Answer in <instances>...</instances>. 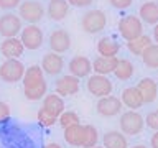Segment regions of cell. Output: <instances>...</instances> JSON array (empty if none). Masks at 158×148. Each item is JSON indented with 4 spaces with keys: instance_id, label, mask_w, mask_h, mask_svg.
Listing matches in <instances>:
<instances>
[{
    "instance_id": "11",
    "label": "cell",
    "mask_w": 158,
    "mask_h": 148,
    "mask_svg": "<svg viewBox=\"0 0 158 148\" xmlns=\"http://www.w3.org/2000/svg\"><path fill=\"white\" fill-rule=\"evenodd\" d=\"M69 74L77 79L82 77H89L92 72V61L86 56H74L68 64Z\"/></svg>"
},
{
    "instance_id": "28",
    "label": "cell",
    "mask_w": 158,
    "mask_h": 148,
    "mask_svg": "<svg viewBox=\"0 0 158 148\" xmlns=\"http://www.w3.org/2000/svg\"><path fill=\"white\" fill-rule=\"evenodd\" d=\"M46 92H48V82L46 81L40 82L38 86H35L31 89H23V94L28 101H40V99H43L46 96Z\"/></svg>"
},
{
    "instance_id": "37",
    "label": "cell",
    "mask_w": 158,
    "mask_h": 148,
    "mask_svg": "<svg viewBox=\"0 0 158 148\" xmlns=\"http://www.w3.org/2000/svg\"><path fill=\"white\" fill-rule=\"evenodd\" d=\"M150 145L152 148H158V130L152 135V140H150Z\"/></svg>"
},
{
    "instance_id": "25",
    "label": "cell",
    "mask_w": 158,
    "mask_h": 148,
    "mask_svg": "<svg viewBox=\"0 0 158 148\" xmlns=\"http://www.w3.org/2000/svg\"><path fill=\"white\" fill-rule=\"evenodd\" d=\"M152 43H153V41H152V38L148 36V35H142V36H138V38H135V39L127 41L125 46H127V49H128L132 54H135V56H142V53L145 51V49L150 46Z\"/></svg>"
},
{
    "instance_id": "9",
    "label": "cell",
    "mask_w": 158,
    "mask_h": 148,
    "mask_svg": "<svg viewBox=\"0 0 158 148\" xmlns=\"http://www.w3.org/2000/svg\"><path fill=\"white\" fill-rule=\"evenodd\" d=\"M48 44H49V49L53 53L63 54L71 48V35L64 28H54L51 31V35H49Z\"/></svg>"
},
{
    "instance_id": "8",
    "label": "cell",
    "mask_w": 158,
    "mask_h": 148,
    "mask_svg": "<svg viewBox=\"0 0 158 148\" xmlns=\"http://www.w3.org/2000/svg\"><path fill=\"white\" fill-rule=\"evenodd\" d=\"M23 28V22L18 15L13 12H7L0 17V36L3 38H15L20 35Z\"/></svg>"
},
{
    "instance_id": "4",
    "label": "cell",
    "mask_w": 158,
    "mask_h": 148,
    "mask_svg": "<svg viewBox=\"0 0 158 148\" xmlns=\"http://www.w3.org/2000/svg\"><path fill=\"white\" fill-rule=\"evenodd\" d=\"M25 64L20 59H5L0 64V79L7 84H15L23 79Z\"/></svg>"
},
{
    "instance_id": "27",
    "label": "cell",
    "mask_w": 158,
    "mask_h": 148,
    "mask_svg": "<svg viewBox=\"0 0 158 148\" xmlns=\"http://www.w3.org/2000/svg\"><path fill=\"white\" fill-rule=\"evenodd\" d=\"M142 61L148 69H158V44L152 43L142 53Z\"/></svg>"
},
{
    "instance_id": "20",
    "label": "cell",
    "mask_w": 158,
    "mask_h": 148,
    "mask_svg": "<svg viewBox=\"0 0 158 148\" xmlns=\"http://www.w3.org/2000/svg\"><path fill=\"white\" fill-rule=\"evenodd\" d=\"M22 81H23V89H31L35 86H38L40 82H43L44 81V72H43L41 66L33 64V66L27 68Z\"/></svg>"
},
{
    "instance_id": "10",
    "label": "cell",
    "mask_w": 158,
    "mask_h": 148,
    "mask_svg": "<svg viewBox=\"0 0 158 148\" xmlns=\"http://www.w3.org/2000/svg\"><path fill=\"white\" fill-rule=\"evenodd\" d=\"M96 109L102 117H115L122 110V101L117 96H106L97 101Z\"/></svg>"
},
{
    "instance_id": "36",
    "label": "cell",
    "mask_w": 158,
    "mask_h": 148,
    "mask_svg": "<svg viewBox=\"0 0 158 148\" xmlns=\"http://www.w3.org/2000/svg\"><path fill=\"white\" fill-rule=\"evenodd\" d=\"M8 117H10V107H8V104H5V102L0 101V122L7 120Z\"/></svg>"
},
{
    "instance_id": "16",
    "label": "cell",
    "mask_w": 158,
    "mask_h": 148,
    "mask_svg": "<svg viewBox=\"0 0 158 148\" xmlns=\"http://www.w3.org/2000/svg\"><path fill=\"white\" fill-rule=\"evenodd\" d=\"M63 130H64V140H66L68 145L76 146V148H82L84 138H86V130H84L82 123H76V125L63 128Z\"/></svg>"
},
{
    "instance_id": "15",
    "label": "cell",
    "mask_w": 158,
    "mask_h": 148,
    "mask_svg": "<svg viewBox=\"0 0 158 148\" xmlns=\"http://www.w3.org/2000/svg\"><path fill=\"white\" fill-rule=\"evenodd\" d=\"M137 91L140 92L143 104H152L158 96V84L152 77H142L137 84Z\"/></svg>"
},
{
    "instance_id": "1",
    "label": "cell",
    "mask_w": 158,
    "mask_h": 148,
    "mask_svg": "<svg viewBox=\"0 0 158 148\" xmlns=\"http://www.w3.org/2000/svg\"><path fill=\"white\" fill-rule=\"evenodd\" d=\"M18 17L28 25H36L44 17V7L38 0H22L18 5Z\"/></svg>"
},
{
    "instance_id": "32",
    "label": "cell",
    "mask_w": 158,
    "mask_h": 148,
    "mask_svg": "<svg viewBox=\"0 0 158 148\" xmlns=\"http://www.w3.org/2000/svg\"><path fill=\"white\" fill-rule=\"evenodd\" d=\"M145 123H147L148 128H152V130H155V132L158 130V109H156V110H152V112L147 113Z\"/></svg>"
},
{
    "instance_id": "17",
    "label": "cell",
    "mask_w": 158,
    "mask_h": 148,
    "mask_svg": "<svg viewBox=\"0 0 158 148\" xmlns=\"http://www.w3.org/2000/svg\"><path fill=\"white\" fill-rule=\"evenodd\" d=\"M138 18L142 22H145L147 25H152L155 27L158 23V3L153 2V0H147L140 5L138 8Z\"/></svg>"
},
{
    "instance_id": "21",
    "label": "cell",
    "mask_w": 158,
    "mask_h": 148,
    "mask_svg": "<svg viewBox=\"0 0 158 148\" xmlns=\"http://www.w3.org/2000/svg\"><path fill=\"white\" fill-rule=\"evenodd\" d=\"M102 146L104 148H128L127 137L118 130L106 132L102 137Z\"/></svg>"
},
{
    "instance_id": "14",
    "label": "cell",
    "mask_w": 158,
    "mask_h": 148,
    "mask_svg": "<svg viewBox=\"0 0 158 148\" xmlns=\"http://www.w3.org/2000/svg\"><path fill=\"white\" fill-rule=\"evenodd\" d=\"M0 53L5 59H18L25 53V46L20 41V38H3V41L0 43Z\"/></svg>"
},
{
    "instance_id": "18",
    "label": "cell",
    "mask_w": 158,
    "mask_h": 148,
    "mask_svg": "<svg viewBox=\"0 0 158 148\" xmlns=\"http://www.w3.org/2000/svg\"><path fill=\"white\" fill-rule=\"evenodd\" d=\"M46 12L53 22H63L69 13V3L66 0H49Z\"/></svg>"
},
{
    "instance_id": "29",
    "label": "cell",
    "mask_w": 158,
    "mask_h": 148,
    "mask_svg": "<svg viewBox=\"0 0 158 148\" xmlns=\"http://www.w3.org/2000/svg\"><path fill=\"white\" fill-rule=\"evenodd\" d=\"M84 130H86V138H84L82 148H94L97 146L99 142V132L94 125H84Z\"/></svg>"
},
{
    "instance_id": "19",
    "label": "cell",
    "mask_w": 158,
    "mask_h": 148,
    "mask_svg": "<svg viewBox=\"0 0 158 148\" xmlns=\"http://www.w3.org/2000/svg\"><path fill=\"white\" fill-rule=\"evenodd\" d=\"M117 63H118V58L117 56H114V58L97 56L92 61V71L96 72V74H101V76H109V74L114 72Z\"/></svg>"
},
{
    "instance_id": "22",
    "label": "cell",
    "mask_w": 158,
    "mask_h": 148,
    "mask_svg": "<svg viewBox=\"0 0 158 148\" xmlns=\"http://www.w3.org/2000/svg\"><path fill=\"white\" fill-rule=\"evenodd\" d=\"M120 101H122V105H127L130 110H137V109L143 105V99L140 92L137 91V87H125L122 91Z\"/></svg>"
},
{
    "instance_id": "34",
    "label": "cell",
    "mask_w": 158,
    "mask_h": 148,
    "mask_svg": "<svg viewBox=\"0 0 158 148\" xmlns=\"http://www.w3.org/2000/svg\"><path fill=\"white\" fill-rule=\"evenodd\" d=\"M109 3L117 10H125L128 7H132L133 0H109Z\"/></svg>"
},
{
    "instance_id": "33",
    "label": "cell",
    "mask_w": 158,
    "mask_h": 148,
    "mask_svg": "<svg viewBox=\"0 0 158 148\" xmlns=\"http://www.w3.org/2000/svg\"><path fill=\"white\" fill-rule=\"evenodd\" d=\"M20 3H22V0H0V8L10 12V10L18 8Z\"/></svg>"
},
{
    "instance_id": "26",
    "label": "cell",
    "mask_w": 158,
    "mask_h": 148,
    "mask_svg": "<svg viewBox=\"0 0 158 148\" xmlns=\"http://www.w3.org/2000/svg\"><path fill=\"white\" fill-rule=\"evenodd\" d=\"M133 72H135V66L132 64V61L123 58V59H118V63H117V66H115L112 74L117 79H120V81H128L133 76Z\"/></svg>"
},
{
    "instance_id": "2",
    "label": "cell",
    "mask_w": 158,
    "mask_h": 148,
    "mask_svg": "<svg viewBox=\"0 0 158 148\" xmlns=\"http://www.w3.org/2000/svg\"><path fill=\"white\" fill-rule=\"evenodd\" d=\"M106 25H107V17H106V13L99 8L87 10L81 18V28L89 35L101 33L102 30L106 28Z\"/></svg>"
},
{
    "instance_id": "40",
    "label": "cell",
    "mask_w": 158,
    "mask_h": 148,
    "mask_svg": "<svg viewBox=\"0 0 158 148\" xmlns=\"http://www.w3.org/2000/svg\"><path fill=\"white\" fill-rule=\"evenodd\" d=\"M128 148H147L145 145H133V146H128Z\"/></svg>"
},
{
    "instance_id": "42",
    "label": "cell",
    "mask_w": 158,
    "mask_h": 148,
    "mask_svg": "<svg viewBox=\"0 0 158 148\" xmlns=\"http://www.w3.org/2000/svg\"><path fill=\"white\" fill-rule=\"evenodd\" d=\"M153 2H155V0H153Z\"/></svg>"
},
{
    "instance_id": "41",
    "label": "cell",
    "mask_w": 158,
    "mask_h": 148,
    "mask_svg": "<svg viewBox=\"0 0 158 148\" xmlns=\"http://www.w3.org/2000/svg\"><path fill=\"white\" fill-rule=\"evenodd\" d=\"M94 148H104V146H94Z\"/></svg>"
},
{
    "instance_id": "5",
    "label": "cell",
    "mask_w": 158,
    "mask_h": 148,
    "mask_svg": "<svg viewBox=\"0 0 158 148\" xmlns=\"http://www.w3.org/2000/svg\"><path fill=\"white\" fill-rule=\"evenodd\" d=\"M118 33L125 41L135 39L143 35V22L135 15H125L118 22Z\"/></svg>"
},
{
    "instance_id": "24",
    "label": "cell",
    "mask_w": 158,
    "mask_h": 148,
    "mask_svg": "<svg viewBox=\"0 0 158 148\" xmlns=\"http://www.w3.org/2000/svg\"><path fill=\"white\" fill-rule=\"evenodd\" d=\"M118 51H120V44H118L115 39L104 36L97 41V53L99 56H106V58H114L117 56Z\"/></svg>"
},
{
    "instance_id": "7",
    "label": "cell",
    "mask_w": 158,
    "mask_h": 148,
    "mask_svg": "<svg viewBox=\"0 0 158 148\" xmlns=\"http://www.w3.org/2000/svg\"><path fill=\"white\" fill-rule=\"evenodd\" d=\"M86 87L89 94H92L94 97L101 99L106 96H110L112 92V81L107 76H101V74H94V76H89L86 81Z\"/></svg>"
},
{
    "instance_id": "30",
    "label": "cell",
    "mask_w": 158,
    "mask_h": 148,
    "mask_svg": "<svg viewBox=\"0 0 158 148\" xmlns=\"http://www.w3.org/2000/svg\"><path fill=\"white\" fill-rule=\"evenodd\" d=\"M58 123L61 125L63 128H68L71 125H76V123H81V118L76 112H71V110H64L61 115L58 117Z\"/></svg>"
},
{
    "instance_id": "38",
    "label": "cell",
    "mask_w": 158,
    "mask_h": 148,
    "mask_svg": "<svg viewBox=\"0 0 158 148\" xmlns=\"http://www.w3.org/2000/svg\"><path fill=\"white\" fill-rule=\"evenodd\" d=\"M153 39L156 41V44H158V23L153 27Z\"/></svg>"
},
{
    "instance_id": "31",
    "label": "cell",
    "mask_w": 158,
    "mask_h": 148,
    "mask_svg": "<svg viewBox=\"0 0 158 148\" xmlns=\"http://www.w3.org/2000/svg\"><path fill=\"white\" fill-rule=\"evenodd\" d=\"M36 117H38V122H40V125H43V127H53L54 123L58 122V117H54L51 112H48L46 109H43V107L38 110Z\"/></svg>"
},
{
    "instance_id": "35",
    "label": "cell",
    "mask_w": 158,
    "mask_h": 148,
    "mask_svg": "<svg viewBox=\"0 0 158 148\" xmlns=\"http://www.w3.org/2000/svg\"><path fill=\"white\" fill-rule=\"evenodd\" d=\"M69 3V7H76V8H84V7H89L92 5L94 0H66Z\"/></svg>"
},
{
    "instance_id": "39",
    "label": "cell",
    "mask_w": 158,
    "mask_h": 148,
    "mask_svg": "<svg viewBox=\"0 0 158 148\" xmlns=\"http://www.w3.org/2000/svg\"><path fill=\"white\" fill-rule=\"evenodd\" d=\"M44 148H63V146L58 145V143H48V145H44Z\"/></svg>"
},
{
    "instance_id": "13",
    "label": "cell",
    "mask_w": 158,
    "mask_h": 148,
    "mask_svg": "<svg viewBox=\"0 0 158 148\" xmlns=\"http://www.w3.org/2000/svg\"><path fill=\"white\" fill-rule=\"evenodd\" d=\"M54 91L59 97H68V96H74V94L79 92V79L71 76V74H66V76H61L54 84Z\"/></svg>"
},
{
    "instance_id": "6",
    "label": "cell",
    "mask_w": 158,
    "mask_h": 148,
    "mask_svg": "<svg viewBox=\"0 0 158 148\" xmlns=\"http://www.w3.org/2000/svg\"><path fill=\"white\" fill-rule=\"evenodd\" d=\"M20 41L23 43L25 49L28 51H36L43 46L44 41V35L43 30L38 27V25H27V27L22 28L20 31Z\"/></svg>"
},
{
    "instance_id": "43",
    "label": "cell",
    "mask_w": 158,
    "mask_h": 148,
    "mask_svg": "<svg viewBox=\"0 0 158 148\" xmlns=\"http://www.w3.org/2000/svg\"><path fill=\"white\" fill-rule=\"evenodd\" d=\"M48 2H49V0H48Z\"/></svg>"
},
{
    "instance_id": "3",
    "label": "cell",
    "mask_w": 158,
    "mask_h": 148,
    "mask_svg": "<svg viewBox=\"0 0 158 148\" xmlns=\"http://www.w3.org/2000/svg\"><path fill=\"white\" fill-rule=\"evenodd\" d=\"M120 130L123 135H138L145 127V118L137 110H127L120 115Z\"/></svg>"
},
{
    "instance_id": "23",
    "label": "cell",
    "mask_w": 158,
    "mask_h": 148,
    "mask_svg": "<svg viewBox=\"0 0 158 148\" xmlns=\"http://www.w3.org/2000/svg\"><path fill=\"white\" fill-rule=\"evenodd\" d=\"M43 109H46L48 112H51L54 117H59L64 112V101L63 97H59L56 92L46 94L43 97Z\"/></svg>"
},
{
    "instance_id": "12",
    "label": "cell",
    "mask_w": 158,
    "mask_h": 148,
    "mask_svg": "<svg viewBox=\"0 0 158 148\" xmlns=\"http://www.w3.org/2000/svg\"><path fill=\"white\" fill-rule=\"evenodd\" d=\"M41 69H43L44 74H48V76H58V74L64 69L63 56L58 53H53V51L46 53L41 59Z\"/></svg>"
}]
</instances>
